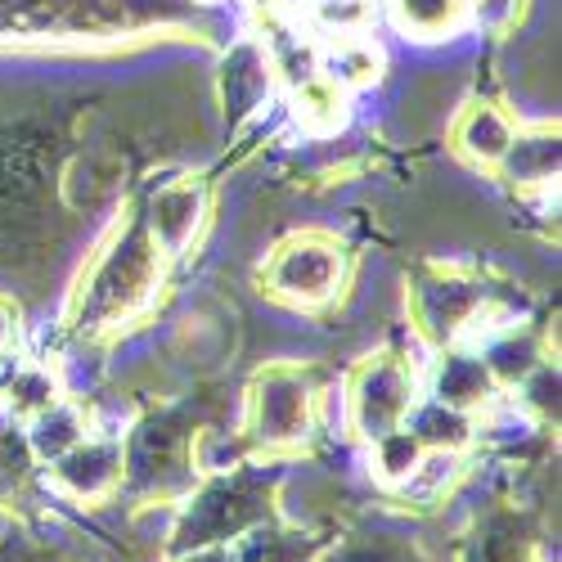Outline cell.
I'll use <instances>...</instances> for the list:
<instances>
[{"label":"cell","instance_id":"obj_15","mask_svg":"<svg viewBox=\"0 0 562 562\" xmlns=\"http://www.w3.org/2000/svg\"><path fill=\"white\" fill-rule=\"evenodd\" d=\"M23 437H27V450H32L36 463H55L77 441L90 437V418H86V409L77 401L59 396L50 409H41L36 418H27V432Z\"/></svg>","mask_w":562,"mask_h":562},{"label":"cell","instance_id":"obj_4","mask_svg":"<svg viewBox=\"0 0 562 562\" xmlns=\"http://www.w3.org/2000/svg\"><path fill=\"white\" fill-rule=\"evenodd\" d=\"M319 424V379L311 364L274 360L257 369L244 396L239 450L248 454H293L315 437Z\"/></svg>","mask_w":562,"mask_h":562},{"label":"cell","instance_id":"obj_22","mask_svg":"<svg viewBox=\"0 0 562 562\" xmlns=\"http://www.w3.org/2000/svg\"><path fill=\"white\" fill-rule=\"evenodd\" d=\"M180 562H229V549H225V544H203V549H194V553H184Z\"/></svg>","mask_w":562,"mask_h":562},{"label":"cell","instance_id":"obj_13","mask_svg":"<svg viewBox=\"0 0 562 562\" xmlns=\"http://www.w3.org/2000/svg\"><path fill=\"white\" fill-rule=\"evenodd\" d=\"M495 176L518 194H536V190H553L558 184V122H536L513 135L508 154L499 158Z\"/></svg>","mask_w":562,"mask_h":562},{"label":"cell","instance_id":"obj_19","mask_svg":"<svg viewBox=\"0 0 562 562\" xmlns=\"http://www.w3.org/2000/svg\"><path fill=\"white\" fill-rule=\"evenodd\" d=\"M369 454H373V473H379L387 486H401V482L414 473V463L424 459L428 450H424V441H418L409 428H396V432H387L383 441H373Z\"/></svg>","mask_w":562,"mask_h":562},{"label":"cell","instance_id":"obj_8","mask_svg":"<svg viewBox=\"0 0 562 562\" xmlns=\"http://www.w3.org/2000/svg\"><path fill=\"white\" fill-rule=\"evenodd\" d=\"M270 499V482L248 473V468H225L221 477H212L194 499L190 513L180 522V536H194L190 544H225L229 536H239L244 527H252Z\"/></svg>","mask_w":562,"mask_h":562},{"label":"cell","instance_id":"obj_11","mask_svg":"<svg viewBox=\"0 0 562 562\" xmlns=\"http://www.w3.org/2000/svg\"><path fill=\"white\" fill-rule=\"evenodd\" d=\"M50 477L64 495L81 499V504H100L109 495L122 491L126 477V450L122 437H95L90 432L86 441H77L68 454H59L50 463Z\"/></svg>","mask_w":562,"mask_h":562},{"label":"cell","instance_id":"obj_9","mask_svg":"<svg viewBox=\"0 0 562 562\" xmlns=\"http://www.w3.org/2000/svg\"><path fill=\"white\" fill-rule=\"evenodd\" d=\"M135 207H139V221H145V229H149V239L158 244V252L167 261H176L199 244V234L212 216V184L203 176L154 180Z\"/></svg>","mask_w":562,"mask_h":562},{"label":"cell","instance_id":"obj_6","mask_svg":"<svg viewBox=\"0 0 562 562\" xmlns=\"http://www.w3.org/2000/svg\"><path fill=\"white\" fill-rule=\"evenodd\" d=\"M351 284V252L329 229L289 234L261 266V293L293 311L334 306Z\"/></svg>","mask_w":562,"mask_h":562},{"label":"cell","instance_id":"obj_12","mask_svg":"<svg viewBox=\"0 0 562 562\" xmlns=\"http://www.w3.org/2000/svg\"><path fill=\"white\" fill-rule=\"evenodd\" d=\"M499 396V383L491 379L486 360L477 356V347H441L437 351V364H432V383H428V401L437 405H450L459 414H473L486 409L491 401Z\"/></svg>","mask_w":562,"mask_h":562},{"label":"cell","instance_id":"obj_3","mask_svg":"<svg viewBox=\"0 0 562 562\" xmlns=\"http://www.w3.org/2000/svg\"><path fill=\"white\" fill-rule=\"evenodd\" d=\"M405 306H409L414 334L424 338L432 351L473 342L482 334V324L499 329V324L518 319V315H499L495 311V289L477 270H468L459 261H418L409 270Z\"/></svg>","mask_w":562,"mask_h":562},{"label":"cell","instance_id":"obj_20","mask_svg":"<svg viewBox=\"0 0 562 562\" xmlns=\"http://www.w3.org/2000/svg\"><path fill=\"white\" fill-rule=\"evenodd\" d=\"M473 5H477V27L499 45L527 23L531 0H473Z\"/></svg>","mask_w":562,"mask_h":562},{"label":"cell","instance_id":"obj_21","mask_svg":"<svg viewBox=\"0 0 562 562\" xmlns=\"http://www.w3.org/2000/svg\"><path fill=\"white\" fill-rule=\"evenodd\" d=\"M14 338H19V306L10 297H0V364L10 360Z\"/></svg>","mask_w":562,"mask_h":562},{"label":"cell","instance_id":"obj_2","mask_svg":"<svg viewBox=\"0 0 562 562\" xmlns=\"http://www.w3.org/2000/svg\"><path fill=\"white\" fill-rule=\"evenodd\" d=\"M162 279H167V257L158 252L145 221H139V207L131 203L126 216L104 234L100 248L81 266L64 306V334L77 342L122 338L149 315Z\"/></svg>","mask_w":562,"mask_h":562},{"label":"cell","instance_id":"obj_16","mask_svg":"<svg viewBox=\"0 0 562 562\" xmlns=\"http://www.w3.org/2000/svg\"><path fill=\"white\" fill-rule=\"evenodd\" d=\"M405 428L424 441V450H450V454H463L477 437V418L473 414H459L450 405H437V401H418L414 414L405 418Z\"/></svg>","mask_w":562,"mask_h":562},{"label":"cell","instance_id":"obj_18","mask_svg":"<svg viewBox=\"0 0 562 562\" xmlns=\"http://www.w3.org/2000/svg\"><path fill=\"white\" fill-rule=\"evenodd\" d=\"M32 450H27V437L10 424V418H0V504H14L27 482H32Z\"/></svg>","mask_w":562,"mask_h":562},{"label":"cell","instance_id":"obj_1","mask_svg":"<svg viewBox=\"0 0 562 562\" xmlns=\"http://www.w3.org/2000/svg\"><path fill=\"white\" fill-rule=\"evenodd\" d=\"M194 41L225 50V0H0V55H126Z\"/></svg>","mask_w":562,"mask_h":562},{"label":"cell","instance_id":"obj_7","mask_svg":"<svg viewBox=\"0 0 562 562\" xmlns=\"http://www.w3.org/2000/svg\"><path fill=\"white\" fill-rule=\"evenodd\" d=\"M418 401H424V392H418V369L396 347L369 351L347 373V387H342L347 428L364 446H373V441H383L387 432L405 428V418L414 414Z\"/></svg>","mask_w":562,"mask_h":562},{"label":"cell","instance_id":"obj_5","mask_svg":"<svg viewBox=\"0 0 562 562\" xmlns=\"http://www.w3.org/2000/svg\"><path fill=\"white\" fill-rule=\"evenodd\" d=\"M203 418L190 405H162L154 414H145L135 424V432L122 441L126 450V477L122 486H131L145 499H176L184 491H194L199 482V446H203Z\"/></svg>","mask_w":562,"mask_h":562},{"label":"cell","instance_id":"obj_10","mask_svg":"<svg viewBox=\"0 0 562 562\" xmlns=\"http://www.w3.org/2000/svg\"><path fill=\"white\" fill-rule=\"evenodd\" d=\"M513 135H518V117H513V109L504 104L499 90L482 86L459 104V113L450 122V149L463 162H473L482 171H495L499 158L513 145Z\"/></svg>","mask_w":562,"mask_h":562},{"label":"cell","instance_id":"obj_14","mask_svg":"<svg viewBox=\"0 0 562 562\" xmlns=\"http://www.w3.org/2000/svg\"><path fill=\"white\" fill-rule=\"evenodd\" d=\"M387 19L414 41H450L468 27H477L473 0H383Z\"/></svg>","mask_w":562,"mask_h":562},{"label":"cell","instance_id":"obj_17","mask_svg":"<svg viewBox=\"0 0 562 562\" xmlns=\"http://www.w3.org/2000/svg\"><path fill=\"white\" fill-rule=\"evenodd\" d=\"M59 396L64 392L45 364H14L5 379H0V405H5L10 418H23V424L36 418L41 409H50Z\"/></svg>","mask_w":562,"mask_h":562}]
</instances>
